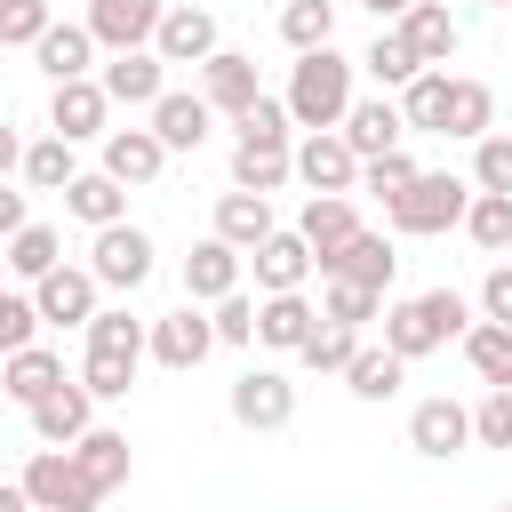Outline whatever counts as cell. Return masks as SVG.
<instances>
[{
	"instance_id": "obj_8",
	"label": "cell",
	"mask_w": 512,
	"mask_h": 512,
	"mask_svg": "<svg viewBox=\"0 0 512 512\" xmlns=\"http://www.w3.org/2000/svg\"><path fill=\"white\" fill-rule=\"evenodd\" d=\"M104 120H112V96H104V80H96V72L48 80V128H56V136L88 144V136H104Z\"/></svg>"
},
{
	"instance_id": "obj_47",
	"label": "cell",
	"mask_w": 512,
	"mask_h": 512,
	"mask_svg": "<svg viewBox=\"0 0 512 512\" xmlns=\"http://www.w3.org/2000/svg\"><path fill=\"white\" fill-rule=\"evenodd\" d=\"M408 176H416V160L392 144V152H368V160H360V184H352V192H376V200H392Z\"/></svg>"
},
{
	"instance_id": "obj_35",
	"label": "cell",
	"mask_w": 512,
	"mask_h": 512,
	"mask_svg": "<svg viewBox=\"0 0 512 512\" xmlns=\"http://www.w3.org/2000/svg\"><path fill=\"white\" fill-rule=\"evenodd\" d=\"M496 128V96H488V80H448V112H440V136H488Z\"/></svg>"
},
{
	"instance_id": "obj_55",
	"label": "cell",
	"mask_w": 512,
	"mask_h": 512,
	"mask_svg": "<svg viewBox=\"0 0 512 512\" xmlns=\"http://www.w3.org/2000/svg\"><path fill=\"white\" fill-rule=\"evenodd\" d=\"M360 8H368V16H376V24H384V16H400V8H408V0H360Z\"/></svg>"
},
{
	"instance_id": "obj_19",
	"label": "cell",
	"mask_w": 512,
	"mask_h": 512,
	"mask_svg": "<svg viewBox=\"0 0 512 512\" xmlns=\"http://www.w3.org/2000/svg\"><path fill=\"white\" fill-rule=\"evenodd\" d=\"M392 24H400V40L416 48V64H448V56L464 48V24L448 16V0H408Z\"/></svg>"
},
{
	"instance_id": "obj_31",
	"label": "cell",
	"mask_w": 512,
	"mask_h": 512,
	"mask_svg": "<svg viewBox=\"0 0 512 512\" xmlns=\"http://www.w3.org/2000/svg\"><path fill=\"white\" fill-rule=\"evenodd\" d=\"M32 56H40V72H48V80H72V72H88V64H96V32H88V24H56V16H48V32L32 40Z\"/></svg>"
},
{
	"instance_id": "obj_10",
	"label": "cell",
	"mask_w": 512,
	"mask_h": 512,
	"mask_svg": "<svg viewBox=\"0 0 512 512\" xmlns=\"http://www.w3.org/2000/svg\"><path fill=\"white\" fill-rule=\"evenodd\" d=\"M208 120H216V104H208L200 88H160V96L144 104V128H152L168 152H200V144H208Z\"/></svg>"
},
{
	"instance_id": "obj_59",
	"label": "cell",
	"mask_w": 512,
	"mask_h": 512,
	"mask_svg": "<svg viewBox=\"0 0 512 512\" xmlns=\"http://www.w3.org/2000/svg\"><path fill=\"white\" fill-rule=\"evenodd\" d=\"M504 8H512V0H504Z\"/></svg>"
},
{
	"instance_id": "obj_2",
	"label": "cell",
	"mask_w": 512,
	"mask_h": 512,
	"mask_svg": "<svg viewBox=\"0 0 512 512\" xmlns=\"http://www.w3.org/2000/svg\"><path fill=\"white\" fill-rule=\"evenodd\" d=\"M464 328H472V304H464L456 288H424V296H400V304H384V344H392L400 360H424V352L456 344Z\"/></svg>"
},
{
	"instance_id": "obj_54",
	"label": "cell",
	"mask_w": 512,
	"mask_h": 512,
	"mask_svg": "<svg viewBox=\"0 0 512 512\" xmlns=\"http://www.w3.org/2000/svg\"><path fill=\"white\" fill-rule=\"evenodd\" d=\"M32 496H24V480H0V512H24Z\"/></svg>"
},
{
	"instance_id": "obj_46",
	"label": "cell",
	"mask_w": 512,
	"mask_h": 512,
	"mask_svg": "<svg viewBox=\"0 0 512 512\" xmlns=\"http://www.w3.org/2000/svg\"><path fill=\"white\" fill-rule=\"evenodd\" d=\"M472 448H512V384H488V400L472 408Z\"/></svg>"
},
{
	"instance_id": "obj_6",
	"label": "cell",
	"mask_w": 512,
	"mask_h": 512,
	"mask_svg": "<svg viewBox=\"0 0 512 512\" xmlns=\"http://www.w3.org/2000/svg\"><path fill=\"white\" fill-rule=\"evenodd\" d=\"M144 352H152L160 368H176V376H184V368H200V360L216 352V328H208V312L184 296L176 312H160V320L144 328Z\"/></svg>"
},
{
	"instance_id": "obj_25",
	"label": "cell",
	"mask_w": 512,
	"mask_h": 512,
	"mask_svg": "<svg viewBox=\"0 0 512 512\" xmlns=\"http://www.w3.org/2000/svg\"><path fill=\"white\" fill-rule=\"evenodd\" d=\"M312 320H320V304H312L304 288H272V296L256 304V344H272V352H296V344L312 336Z\"/></svg>"
},
{
	"instance_id": "obj_33",
	"label": "cell",
	"mask_w": 512,
	"mask_h": 512,
	"mask_svg": "<svg viewBox=\"0 0 512 512\" xmlns=\"http://www.w3.org/2000/svg\"><path fill=\"white\" fill-rule=\"evenodd\" d=\"M0 248H8V280H24V288H32L48 264H64V240H56V224H32V216H24V224H16Z\"/></svg>"
},
{
	"instance_id": "obj_15",
	"label": "cell",
	"mask_w": 512,
	"mask_h": 512,
	"mask_svg": "<svg viewBox=\"0 0 512 512\" xmlns=\"http://www.w3.org/2000/svg\"><path fill=\"white\" fill-rule=\"evenodd\" d=\"M296 176V136H232V184H248V192H280Z\"/></svg>"
},
{
	"instance_id": "obj_16",
	"label": "cell",
	"mask_w": 512,
	"mask_h": 512,
	"mask_svg": "<svg viewBox=\"0 0 512 512\" xmlns=\"http://www.w3.org/2000/svg\"><path fill=\"white\" fill-rule=\"evenodd\" d=\"M96 80H104V96H112V104L144 112V104L168 88V64H160V48H112V64H104Z\"/></svg>"
},
{
	"instance_id": "obj_36",
	"label": "cell",
	"mask_w": 512,
	"mask_h": 512,
	"mask_svg": "<svg viewBox=\"0 0 512 512\" xmlns=\"http://www.w3.org/2000/svg\"><path fill=\"white\" fill-rule=\"evenodd\" d=\"M16 176L32 184V192H64L72 176H80V160H72V136H40V144H24V160H16Z\"/></svg>"
},
{
	"instance_id": "obj_52",
	"label": "cell",
	"mask_w": 512,
	"mask_h": 512,
	"mask_svg": "<svg viewBox=\"0 0 512 512\" xmlns=\"http://www.w3.org/2000/svg\"><path fill=\"white\" fill-rule=\"evenodd\" d=\"M24 216H32V208H24V192H16V184H8V176H0V240H8V232H16V224H24Z\"/></svg>"
},
{
	"instance_id": "obj_43",
	"label": "cell",
	"mask_w": 512,
	"mask_h": 512,
	"mask_svg": "<svg viewBox=\"0 0 512 512\" xmlns=\"http://www.w3.org/2000/svg\"><path fill=\"white\" fill-rule=\"evenodd\" d=\"M280 40H288V48L336 40V0H288V8H280Z\"/></svg>"
},
{
	"instance_id": "obj_24",
	"label": "cell",
	"mask_w": 512,
	"mask_h": 512,
	"mask_svg": "<svg viewBox=\"0 0 512 512\" xmlns=\"http://www.w3.org/2000/svg\"><path fill=\"white\" fill-rule=\"evenodd\" d=\"M56 200H64V216H72V224H88V232H96V224H112V216H128V184H120L112 168H80Z\"/></svg>"
},
{
	"instance_id": "obj_11",
	"label": "cell",
	"mask_w": 512,
	"mask_h": 512,
	"mask_svg": "<svg viewBox=\"0 0 512 512\" xmlns=\"http://www.w3.org/2000/svg\"><path fill=\"white\" fill-rule=\"evenodd\" d=\"M24 416H32V432H40L48 448H72V440L96 424V392H88L80 376H64V384H48V392H40Z\"/></svg>"
},
{
	"instance_id": "obj_27",
	"label": "cell",
	"mask_w": 512,
	"mask_h": 512,
	"mask_svg": "<svg viewBox=\"0 0 512 512\" xmlns=\"http://www.w3.org/2000/svg\"><path fill=\"white\" fill-rule=\"evenodd\" d=\"M152 48H160V64H200V56L216 48V16H208V8H160Z\"/></svg>"
},
{
	"instance_id": "obj_49",
	"label": "cell",
	"mask_w": 512,
	"mask_h": 512,
	"mask_svg": "<svg viewBox=\"0 0 512 512\" xmlns=\"http://www.w3.org/2000/svg\"><path fill=\"white\" fill-rule=\"evenodd\" d=\"M208 328H216V344H256V304L240 288H224L216 312H208Z\"/></svg>"
},
{
	"instance_id": "obj_40",
	"label": "cell",
	"mask_w": 512,
	"mask_h": 512,
	"mask_svg": "<svg viewBox=\"0 0 512 512\" xmlns=\"http://www.w3.org/2000/svg\"><path fill=\"white\" fill-rule=\"evenodd\" d=\"M360 72H368L376 88H400V80H416L424 64H416V48L400 40V24H384V32L368 40V56H360Z\"/></svg>"
},
{
	"instance_id": "obj_57",
	"label": "cell",
	"mask_w": 512,
	"mask_h": 512,
	"mask_svg": "<svg viewBox=\"0 0 512 512\" xmlns=\"http://www.w3.org/2000/svg\"><path fill=\"white\" fill-rule=\"evenodd\" d=\"M488 8H504V0H488Z\"/></svg>"
},
{
	"instance_id": "obj_4",
	"label": "cell",
	"mask_w": 512,
	"mask_h": 512,
	"mask_svg": "<svg viewBox=\"0 0 512 512\" xmlns=\"http://www.w3.org/2000/svg\"><path fill=\"white\" fill-rule=\"evenodd\" d=\"M152 256H160V248H152V232H144V224H128V216L96 224V240H88V272H96L104 288H120V296L152 280Z\"/></svg>"
},
{
	"instance_id": "obj_17",
	"label": "cell",
	"mask_w": 512,
	"mask_h": 512,
	"mask_svg": "<svg viewBox=\"0 0 512 512\" xmlns=\"http://www.w3.org/2000/svg\"><path fill=\"white\" fill-rule=\"evenodd\" d=\"M296 232H304V248H312V272L360 232V208H352V192H312L304 200V216H296Z\"/></svg>"
},
{
	"instance_id": "obj_12",
	"label": "cell",
	"mask_w": 512,
	"mask_h": 512,
	"mask_svg": "<svg viewBox=\"0 0 512 512\" xmlns=\"http://www.w3.org/2000/svg\"><path fill=\"white\" fill-rule=\"evenodd\" d=\"M192 72H200V96H208L216 112H248V104L264 96V80H256V56H240V48H224V40H216V48H208Z\"/></svg>"
},
{
	"instance_id": "obj_37",
	"label": "cell",
	"mask_w": 512,
	"mask_h": 512,
	"mask_svg": "<svg viewBox=\"0 0 512 512\" xmlns=\"http://www.w3.org/2000/svg\"><path fill=\"white\" fill-rule=\"evenodd\" d=\"M456 344H464V360H472L480 384H512V328L504 320H472Z\"/></svg>"
},
{
	"instance_id": "obj_32",
	"label": "cell",
	"mask_w": 512,
	"mask_h": 512,
	"mask_svg": "<svg viewBox=\"0 0 512 512\" xmlns=\"http://www.w3.org/2000/svg\"><path fill=\"white\" fill-rule=\"evenodd\" d=\"M216 232H224V240L248 256V248L272 232V192H248V184H232V192L216 200Z\"/></svg>"
},
{
	"instance_id": "obj_26",
	"label": "cell",
	"mask_w": 512,
	"mask_h": 512,
	"mask_svg": "<svg viewBox=\"0 0 512 512\" xmlns=\"http://www.w3.org/2000/svg\"><path fill=\"white\" fill-rule=\"evenodd\" d=\"M72 464H80V480H88L96 496H112V488L128 480V464H136V456H128V432H112V424H88V432L72 440Z\"/></svg>"
},
{
	"instance_id": "obj_18",
	"label": "cell",
	"mask_w": 512,
	"mask_h": 512,
	"mask_svg": "<svg viewBox=\"0 0 512 512\" xmlns=\"http://www.w3.org/2000/svg\"><path fill=\"white\" fill-rule=\"evenodd\" d=\"M248 264H256V288L272 296V288H304L312 280V248H304V232L296 224H272L256 248H248Z\"/></svg>"
},
{
	"instance_id": "obj_42",
	"label": "cell",
	"mask_w": 512,
	"mask_h": 512,
	"mask_svg": "<svg viewBox=\"0 0 512 512\" xmlns=\"http://www.w3.org/2000/svg\"><path fill=\"white\" fill-rule=\"evenodd\" d=\"M320 312H328V320H344V328H368V320H384V288H360V280L328 272V296H320Z\"/></svg>"
},
{
	"instance_id": "obj_14",
	"label": "cell",
	"mask_w": 512,
	"mask_h": 512,
	"mask_svg": "<svg viewBox=\"0 0 512 512\" xmlns=\"http://www.w3.org/2000/svg\"><path fill=\"white\" fill-rule=\"evenodd\" d=\"M408 448H416V456H456V448H472V408L448 400V392L416 400V408H408Z\"/></svg>"
},
{
	"instance_id": "obj_3",
	"label": "cell",
	"mask_w": 512,
	"mask_h": 512,
	"mask_svg": "<svg viewBox=\"0 0 512 512\" xmlns=\"http://www.w3.org/2000/svg\"><path fill=\"white\" fill-rule=\"evenodd\" d=\"M464 200H472V184H464V176H448V168H416V176L384 200V216H392V232L432 240V232L464 224Z\"/></svg>"
},
{
	"instance_id": "obj_29",
	"label": "cell",
	"mask_w": 512,
	"mask_h": 512,
	"mask_svg": "<svg viewBox=\"0 0 512 512\" xmlns=\"http://www.w3.org/2000/svg\"><path fill=\"white\" fill-rule=\"evenodd\" d=\"M320 272H344V280H360V288H392V272H400V256H392V240L384 232H352Z\"/></svg>"
},
{
	"instance_id": "obj_34",
	"label": "cell",
	"mask_w": 512,
	"mask_h": 512,
	"mask_svg": "<svg viewBox=\"0 0 512 512\" xmlns=\"http://www.w3.org/2000/svg\"><path fill=\"white\" fill-rule=\"evenodd\" d=\"M440 112H448V72H440V64H424L416 80H400V120H408V136H440Z\"/></svg>"
},
{
	"instance_id": "obj_30",
	"label": "cell",
	"mask_w": 512,
	"mask_h": 512,
	"mask_svg": "<svg viewBox=\"0 0 512 512\" xmlns=\"http://www.w3.org/2000/svg\"><path fill=\"white\" fill-rule=\"evenodd\" d=\"M400 376H408V360L392 344H352V360H344V392L352 400H392Z\"/></svg>"
},
{
	"instance_id": "obj_13",
	"label": "cell",
	"mask_w": 512,
	"mask_h": 512,
	"mask_svg": "<svg viewBox=\"0 0 512 512\" xmlns=\"http://www.w3.org/2000/svg\"><path fill=\"white\" fill-rule=\"evenodd\" d=\"M296 176H304L312 192H352V184H360V152L344 144V128H304Z\"/></svg>"
},
{
	"instance_id": "obj_56",
	"label": "cell",
	"mask_w": 512,
	"mask_h": 512,
	"mask_svg": "<svg viewBox=\"0 0 512 512\" xmlns=\"http://www.w3.org/2000/svg\"><path fill=\"white\" fill-rule=\"evenodd\" d=\"M0 272H8V248H0Z\"/></svg>"
},
{
	"instance_id": "obj_28",
	"label": "cell",
	"mask_w": 512,
	"mask_h": 512,
	"mask_svg": "<svg viewBox=\"0 0 512 512\" xmlns=\"http://www.w3.org/2000/svg\"><path fill=\"white\" fill-rule=\"evenodd\" d=\"M104 168L136 192V184H152V176L168 168V144H160L152 128H104Z\"/></svg>"
},
{
	"instance_id": "obj_39",
	"label": "cell",
	"mask_w": 512,
	"mask_h": 512,
	"mask_svg": "<svg viewBox=\"0 0 512 512\" xmlns=\"http://www.w3.org/2000/svg\"><path fill=\"white\" fill-rule=\"evenodd\" d=\"M464 232H472V248L504 256V248H512V192H480V184H472V200H464Z\"/></svg>"
},
{
	"instance_id": "obj_48",
	"label": "cell",
	"mask_w": 512,
	"mask_h": 512,
	"mask_svg": "<svg viewBox=\"0 0 512 512\" xmlns=\"http://www.w3.org/2000/svg\"><path fill=\"white\" fill-rule=\"evenodd\" d=\"M32 336H40L32 288H8V280H0V352H16V344H32Z\"/></svg>"
},
{
	"instance_id": "obj_1",
	"label": "cell",
	"mask_w": 512,
	"mask_h": 512,
	"mask_svg": "<svg viewBox=\"0 0 512 512\" xmlns=\"http://www.w3.org/2000/svg\"><path fill=\"white\" fill-rule=\"evenodd\" d=\"M352 56L336 48V40H320V48H296V72H288V120L296 128H336L344 120V104H352Z\"/></svg>"
},
{
	"instance_id": "obj_51",
	"label": "cell",
	"mask_w": 512,
	"mask_h": 512,
	"mask_svg": "<svg viewBox=\"0 0 512 512\" xmlns=\"http://www.w3.org/2000/svg\"><path fill=\"white\" fill-rule=\"evenodd\" d=\"M480 320H504V328H512V264H496V272L480 280Z\"/></svg>"
},
{
	"instance_id": "obj_58",
	"label": "cell",
	"mask_w": 512,
	"mask_h": 512,
	"mask_svg": "<svg viewBox=\"0 0 512 512\" xmlns=\"http://www.w3.org/2000/svg\"><path fill=\"white\" fill-rule=\"evenodd\" d=\"M504 256H512V248H504Z\"/></svg>"
},
{
	"instance_id": "obj_53",
	"label": "cell",
	"mask_w": 512,
	"mask_h": 512,
	"mask_svg": "<svg viewBox=\"0 0 512 512\" xmlns=\"http://www.w3.org/2000/svg\"><path fill=\"white\" fill-rule=\"evenodd\" d=\"M16 160H24V136L0 120V176H16Z\"/></svg>"
},
{
	"instance_id": "obj_23",
	"label": "cell",
	"mask_w": 512,
	"mask_h": 512,
	"mask_svg": "<svg viewBox=\"0 0 512 512\" xmlns=\"http://www.w3.org/2000/svg\"><path fill=\"white\" fill-rule=\"evenodd\" d=\"M48 384H64V352H48L40 336H32V344H16V352H0V400L32 408Z\"/></svg>"
},
{
	"instance_id": "obj_21",
	"label": "cell",
	"mask_w": 512,
	"mask_h": 512,
	"mask_svg": "<svg viewBox=\"0 0 512 512\" xmlns=\"http://www.w3.org/2000/svg\"><path fill=\"white\" fill-rule=\"evenodd\" d=\"M336 128H344V144H352L360 160H368V152H392V144L408 136V120H400V96H352Z\"/></svg>"
},
{
	"instance_id": "obj_45",
	"label": "cell",
	"mask_w": 512,
	"mask_h": 512,
	"mask_svg": "<svg viewBox=\"0 0 512 512\" xmlns=\"http://www.w3.org/2000/svg\"><path fill=\"white\" fill-rule=\"evenodd\" d=\"M136 368H144V360H120V352H88V360H80V384H88L96 400H128Z\"/></svg>"
},
{
	"instance_id": "obj_41",
	"label": "cell",
	"mask_w": 512,
	"mask_h": 512,
	"mask_svg": "<svg viewBox=\"0 0 512 512\" xmlns=\"http://www.w3.org/2000/svg\"><path fill=\"white\" fill-rule=\"evenodd\" d=\"M352 344H360V328H344V320H328V312H320V320H312V336L296 344V360H304V368H320V376H344Z\"/></svg>"
},
{
	"instance_id": "obj_20",
	"label": "cell",
	"mask_w": 512,
	"mask_h": 512,
	"mask_svg": "<svg viewBox=\"0 0 512 512\" xmlns=\"http://www.w3.org/2000/svg\"><path fill=\"white\" fill-rule=\"evenodd\" d=\"M160 8H168V0H88L80 24L96 32V48H152Z\"/></svg>"
},
{
	"instance_id": "obj_22",
	"label": "cell",
	"mask_w": 512,
	"mask_h": 512,
	"mask_svg": "<svg viewBox=\"0 0 512 512\" xmlns=\"http://www.w3.org/2000/svg\"><path fill=\"white\" fill-rule=\"evenodd\" d=\"M240 264H248V256H240L224 232L192 240V256H184V296H192V304H216L224 288H240Z\"/></svg>"
},
{
	"instance_id": "obj_44",
	"label": "cell",
	"mask_w": 512,
	"mask_h": 512,
	"mask_svg": "<svg viewBox=\"0 0 512 512\" xmlns=\"http://www.w3.org/2000/svg\"><path fill=\"white\" fill-rule=\"evenodd\" d=\"M472 184H480V192H512V136H504V128L472 136Z\"/></svg>"
},
{
	"instance_id": "obj_5",
	"label": "cell",
	"mask_w": 512,
	"mask_h": 512,
	"mask_svg": "<svg viewBox=\"0 0 512 512\" xmlns=\"http://www.w3.org/2000/svg\"><path fill=\"white\" fill-rule=\"evenodd\" d=\"M96 296H104V280H96L88 264H48V272L32 280V312H40V328H88Z\"/></svg>"
},
{
	"instance_id": "obj_7",
	"label": "cell",
	"mask_w": 512,
	"mask_h": 512,
	"mask_svg": "<svg viewBox=\"0 0 512 512\" xmlns=\"http://www.w3.org/2000/svg\"><path fill=\"white\" fill-rule=\"evenodd\" d=\"M24 496H32L40 512H96V504H104V496L80 480L72 448H48V440H40V456L24 464Z\"/></svg>"
},
{
	"instance_id": "obj_9",
	"label": "cell",
	"mask_w": 512,
	"mask_h": 512,
	"mask_svg": "<svg viewBox=\"0 0 512 512\" xmlns=\"http://www.w3.org/2000/svg\"><path fill=\"white\" fill-rule=\"evenodd\" d=\"M296 416V384L280 368H240L232 376V424L240 432H280Z\"/></svg>"
},
{
	"instance_id": "obj_50",
	"label": "cell",
	"mask_w": 512,
	"mask_h": 512,
	"mask_svg": "<svg viewBox=\"0 0 512 512\" xmlns=\"http://www.w3.org/2000/svg\"><path fill=\"white\" fill-rule=\"evenodd\" d=\"M48 32V0H0V48H32Z\"/></svg>"
},
{
	"instance_id": "obj_38",
	"label": "cell",
	"mask_w": 512,
	"mask_h": 512,
	"mask_svg": "<svg viewBox=\"0 0 512 512\" xmlns=\"http://www.w3.org/2000/svg\"><path fill=\"white\" fill-rule=\"evenodd\" d=\"M144 328H152V320H136L128 304H96V312H88V352H120V360H144Z\"/></svg>"
}]
</instances>
